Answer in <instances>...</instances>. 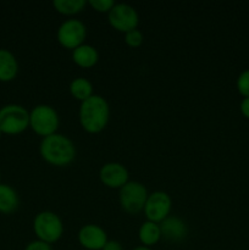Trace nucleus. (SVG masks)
I'll return each instance as SVG.
<instances>
[{
  "instance_id": "nucleus-14",
  "label": "nucleus",
  "mask_w": 249,
  "mask_h": 250,
  "mask_svg": "<svg viewBox=\"0 0 249 250\" xmlns=\"http://www.w3.org/2000/svg\"><path fill=\"white\" fill-rule=\"evenodd\" d=\"M19 73V62L7 49H0V82H11Z\"/></svg>"
},
{
  "instance_id": "nucleus-7",
  "label": "nucleus",
  "mask_w": 249,
  "mask_h": 250,
  "mask_svg": "<svg viewBox=\"0 0 249 250\" xmlns=\"http://www.w3.org/2000/svg\"><path fill=\"white\" fill-rule=\"evenodd\" d=\"M87 37V27L81 20L68 19L59 26L56 39L62 48L73 50L84 43Z\"/></svg>"
},
{
  "instance_id": "nucleus-8",
  "label": "nucleus",
  "mask_w": 249,
  "mask_h": 250,
  "mask_svg": "<svg viewBox=\"0 0 249 250\" xmlns=\"http://www.w3.org/2000/svg\"><path fill=\"white\" fill-rule=\"evenodd\" d=\"M107 20L112 28L124 34L138 27L139 15L132 5L117 2L107 14Z\"/></svg>"
},
{
  "instance_id": "nucleus-9",
  "label": "nucleus",
  "mask_w": 249,
  "mask_h": 250,
  "mask_svg": "<svg viewBox=\"0 0 249 250\" xmlns=\"http://www.w3.org/2000/svg\"><path fill=\"white\" fill-rule=\"evenodd\" d=\"M171 208L172 199L170 195L164 190H155L148 195L143 211L148 221L160 224L170 216Z\"/></svg>"
},
{
  "instance_id": "nucleus-13",
  "label": "nucleus",
  "mask_w": 249,
  "mask_h": 250,
  "mask_svg": "<svg viewBox=\"0 0 249 250\" xmlns=\"http://www.w3.org/2000/svg\"><path fill=\"white\" fill-rule=\"evenodd\" d=\"M72 61L82 68H92L99 61V53L92 44L83 43L72 50Z\"/></svg>"
},
{
  "instance_id": "nucleus-17",
  "label": "nucleus",
  "mask_w": 249,
  "mask_h": 250,
  "mask_svg": "<svg viewBox=\"0 0 249 250\" xmlns=\"http://www.w3.org/2000/svg\"><path fill=\"white\" fill-rule=\"evenodd\" d=\"M70 94L75 98L78 102H84L88 98L92 97L94 94V89H93V84L89 80L84 77H77L73 78L70 83Z\"/></svg>"
},
{
  "instance_id": "nucleus-25",
  "label": "nucleus",
  "mask_w": 249,
  "mask_h": 250,
  "mask_svg": "<svg viewBox=\"0 0 249 250\" xmlns=\"http://www.w3.org/2000/svg\"><path fill=\"white\" fill-rule=\"evenodd\" d=\"M133 250H151L150 248H148V247H144V246H139V247H136Z\"/></svg>"
},
{
  "instance_id": "nucleus-18",
  "label": "nucleus",
  "mask_w": 249,
  "mask_h": 250,
  "mask_svg": "<svg viewBox=\"0 0 249 250\" xmlns=\"http://www.w3.org/2000/svg\"><path fill=\"white\" fill-rule=\"evenodd\" d=\"M88 2L85 0H54L53 6L59 14L72 16L84 10Z\"/></svg>"
},
{
  "instance_id": "nucleus-22",
  "label": "nucleus",
  "mask_w": 249,
  "mask_h": 250,
  "mask_svg": "<svg viewBox=\"0 0 249 250\" xmlns=\"http://www.w3.org/2000/svg\"><path fill=\"white\" fill-rule=\"evenodd\" d=\"M24 250H53L51 249V244L45 243L43 241H39V239H36V241L29 242L26 246Z\"/></svg>"
},
{
  "instance_id": "nucleus-20",
  "label": "nucleus",
  "mask_w": 249,
  "mask_h": 250,
  "mask_svg": "<svg viewBox=\"0 0 249 250\" xmlns=\"http://www.w3.org/2000/svg\"><path fill=\"white\" fill-rule=\"evenodd\" d=\"M144 36L138 28L132 29V31L124 33V43L131 48H138L143 44Z\"/></svg>"
},
{
  "instance_id": "nucleus-12",
  "label": "nucleus",
  "mask_w": 249,
  "mask_h": 250,
  "mask_svg": "<svg viewBox=\"0 0 249 250\" xmlns=\"http://www.w3.org/2000/svg\"><path fill=\"white\" fill-rule=\"evenodd\" d=\"M161 237L170 242H181L187 237L188 227L182 219L177 216H168L160 222Z\"/></svg>"
},
{
  "instance_id": "nucleus-3",
  "label": "nucleus",
  "mask_w": 249,
  "mask_h": 250,
  "mask_svg": "<svg viewBox=\"0 0 249 250\" xmlns=\"http://www.w3.org/2000/svg\"><path fill=\"white\" fill-rule=\"evenodd\" d=\"M60 117L58 111L48 104L36 105L29 111V127L42 138L58 133Z\"/></svg>"
},
{
  "instance_id": "nucleus-19",
  "label": "nucleus",
  "mask_w": 249,
  "mask_h": 250,
  "mask_svg": "<svg viewBox=\"0 0 249 250\" xmlns=\"http://www.w3.org/2000/svg\"><path fill=\"white\" fill-rule=\"evenodd\" d=\"M236 88L243 98L249 97V68L242 71L236 81Z\"/></svg>"
},
{
  "instance_id": "nucleus-23",
  "label": "nucleus",
  "mask_w": 249,
  "mask_h": 250,
  "mask_svg": "<svg viewBox=\"0 0 249 250\" xmlns=\"http://www.w3.org/2000/svg\"><path fill=\"white\" fill-rule=\"evenodd\" d=\"M239 110H241V114L249 120V97L242 99L241 104H239Z\"/></svg>"
},
{
  "instance_id": "nucleus-6",
  "label": "nucleus",
  "mask_w": 249,
  "mask_h": 250,
  "mask_svg": "<svg viewBox=\"0 0 249 250\" xmlns=\"http://www.w3.org/2000/svg\"><path fill=\"white\" fill-rule=\"evenodd\" d=\"M148 195L149 193L143 183L138 182V181H128L120 189V205L127 214L136 215L143 211Z\"/></svg>"
},
{
  "instance_id": "nucleus-5",
  "label": "nucleus",
  "mask_w": 249,
  "mask_h": 250,
  "mask_svg": "<svg viewBox=\"0 0 249 250\" xmlns=\"http://www.w3.org/2000/svg\"><path fill=\"white\" fill-rule=\"evenodd\" d=\"M29 127V111L19 104L5 105L0 109V129L2 133L15 136Z\"/></svg>"
},
{
  "instance_id": "nucleus-2",
  "label": "nucleus",
  "mask_w": 249,
  "mask_h": 250,
  "mask_svg": "<svg viewBox=\"0 0 249 250\" xmlns=\"http://www.w3.org/2000/svg\"><path fill=\"white\" fill-rule=\"evenodd\" d=\"M39 154L49 165L65 167L73 163L77 150L72 139L65 134L55 133L42 138L39 144Z\"/></svg>"
},
{
  "instance_id": "nucleus-16",
  "label": "nucleus",
  "mask_w": 249,
  "mask_h": 250,
  "mask_svg": "<svg viewBox=\"0 0 249 250\" xmlns=\"http://www.w3.org/2000/svg\"><path fill=\"white\" fill-rule=\"evenodd\" d=\"M138 237L139 241H141V243L143 244L144 247L150 248V247L155 246V244L163 238V237H161L160 225L146 220V221H144L143 224L141 225V227H139Z\"/></svg>"
},
{
  "instance_id": "nucleus-4",
  "label": "nucleus",
  "mask_w": 249,
  "mask_h": 250,
  "mask_svg": "<svg viewBox=\"0 0 249 250\" xmlns=\"http://www.w3.org/2000/svg\"><path fill=\"white\" fill-rule=\"evenodd\" d=\"M63 222L56 212L44 210L33 219V231L37 239L45 243H56L63 234Z\"/></svg>"
},
{
  "instance_id": "nucleus-21",
  "label": "nucleus",
  "mask_w": 249,
  "mask_h": 250,
  "mask_svg": "<svg viewBox=\"0 0 249 250\" xmlns=\"http://www.w3.org/2000/svg\"><path fill=\"white\" fill-rule=\"evenodd\" d=\"M87 2L88 5L92 6L93 10H95L98 12H102V14H109L110 10L116 4L114 0H89Z\"/></svg>"
},
{
  "instance_id": "nucleus-24",
  "label": "nucleus",
  "mask_w": 249,
  "mask_h": 250,
  "mask_svg": "<svg viewBox=\"0 0 249 250\" xmlns=\"http://www.w3.org/2000/svg\"><path fill=\"white\" fill-rule=\"evenodd\" d=\"M102 250H124L122 248V244L119 241H114V239H109L106 242V244L104 246V248Z\"/></svg>"
},
{
  "instance_id": "nucleus-15",
  "label": "nucleus",
  "mask_w": 249,
  "mask_h": 250,
  "mask_svg": "<svg viewBox=\"0 0 249 250\" xmlns=\"http://www.w3.org/2000/svg\"><path fill=\"white\" fill-rule=\"evenodd\" d=\"M20 205L19 194L9 185L0 183V212L5 215L12 214Z\"/></svg>"
},
{
  "instance_id": "nucleus-11",
  "label": "nucleus",
  "mask_w": 249,
  "mask_h": 250,
  "mask_svg": "<svg viewBox=\"0 0 249 250\" xmlns=\"http://www.w3.org/2000/svg\"><path fill=\"white\" fill-rule=\"evenodd\" d=\"M77 238L84 250H102L109 241L105 229L94 224L81 227Z\"/></svg>"
},
{
  "instance_id": "nucleus-1",
  "label": "nucleus",
  "mask_w": 249,
  "mask_h": 250,
  "mask_svg": "<svg viewBox=\"0 0 249 250\" xmlns=\"http://www.w3.org/2000/svg\"><path fill=\"white\" fill-rule=\"evenodd\" d=\"M80 125L87 133H100L106 128L110 120V106L107 100L99 94H93L81 103L78 110Z\"/></svg>"
},
{
  "instance_id": "nucleus-26",
  "label": "nucleus",
  "mask_w": 249,
  "mask_h": 250,
  "mask_svg": "<svg viewBox=\"0 0 249 250\" xmlns=\"http://www.w3.org/2000/svg\"><path fill=\"white\" fill-rule=\"evenodd\" d=\"M1 134H2V132H1V129H0V137H1Z\"/></svg>"
},
{
  "instance_id": "nucleus-10",
  "label": "nucleus",
  "mask_w": 249,
  "mask_h": 250,
  "mask_svg": "<svg viewBox=\"0 0 249 250\" xmlns=\"http://www.w3.org/2000/svg\"><path fill=\"white\" fill-rule=\"evenodd\" d=\"M99 178L103 185L111 189H121L129 181L128 170L120 163H106L100 167Z\"/></svg>"
}]
</instances>
